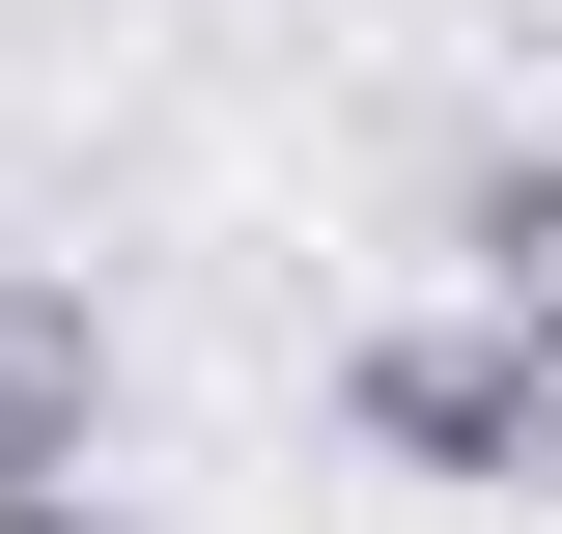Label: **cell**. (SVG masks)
I'll return each mask as SVG.
<instances>
[{
    "label": "cell",
    "instance_id": "cell-1",
    "mask_svg": "<svg viewBox=\"0 0 562 534\" xmlns=\"http://www.w3.org/2000/svg\"><path fill=\"white\" fill-rule=\"evenodd\" d=\"M338 422H366L394 478L562 507V366H535V337H479V310H366V337H338Z\"/></svg>",
    "mask_w": 562,
    "mask_h": 534
},
{
    "label": "cell",
    "instance_id": "cell-2",
    "mask_svg": "<svg viewBox=\"0 0 562 534\" xmlns=\"http://www.w3.org/2000/svg\"><path fill=\"white\" fill-rule=\"evenodd\" d=\"M85 450H113V310H85L57 254H0V507L85 478Z\"/></svg>",
    "mask_w": 562,
    "mask_h": 534
},
{
    "label": "cell",
    "instance_id": "cell-3",
    "mask_svg": "<svg viewBox=\"0 0 562 534\" xmlns=\"http://www.w3.org/2000/svg\"><path fill=\"white\" fill-rule=\"evenodd\" d=\"M450 310L562 366V141H479V169H450Z\"/></svg>",
    "mask_w": 562,
    "mask_h": 534
},
{
    "label": "cell",
    "instance_id": "cell-4",
    "mask_svg": "<svg viewBox=\"0 0 562 534\" xmlns=\"http://www.w3.org/2000/svg\"><path fill=\"white\" fill-rule=\"evenodd\" d=\"M0 534H140V507H113V478H29V507H0Z\"/></svg>",
    "mask_w": 562,
    "mask_h": 534
}]
</instances>
